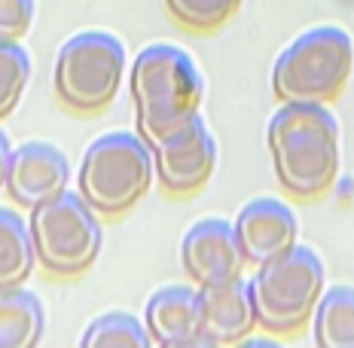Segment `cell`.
<instances>
[{"label": "cell", "instance_id": "22", "mask_svg": "<svg viewBox=\"0 0 354 348\" xmlns=\"http://www.w3.org/2000/svg\"><path fill=\"white\" fill-rule=\"evenodd\" d=\"M159 348H220L217 342H211L208 336H193V339H183V342H168Z\"/></svg>", "mask_w": 354, "mask_h": 348}, {"label": "cell", "instance_id": "15", "mask_svg": "<svg viewBox=\"0 0 354 348\" xmlns=\"http://www.w3.org/2000/svg\"><path fill=\"white\" fill-rule=\"evenodd\" d=\"M37 254L28 220H21L12 208H0V291L21 287L31 278Z\"/></svg>", "mask_w": 354, "mask_h": 348}, {"label": "cell", "instance_id": "9", "mask_svg": "<svg viewBox=\"0 0 354 348\" xmlns=\"http://www.w3.org/2000/svg\"><path fill=\"white\" fill-rule=\"evenodd\" d=\"M180 266L196 287H214L239 278L248 257L241 250L235 223L223 217L196 220L180 239Z\"/></svg>", "mask_w": 354, "mask_h": 348}, {"label": "cell", "instance_id": "4", "mask_svg": "<svg viewBox=\"0 0 354 348\" xmlns=\"http://www.w3.org/2000/svg\"><path fill=\"white\" fill-rule=\"evenodd\" d=\"M156 181L153 147L138 131H110L86 147L77 174V192L98 214L135 208Z\"/></svg>", "mask_w": 354, "mask_h": 348}, {"label": "cell", "instance_id": "18", "mask_svg": "<svg viewBox=\"0 0 354 348\" xmlns=\"http://www.w3.org/2000/svg\"><path fill=\"white\" fill-rule=\"evenodd\" d=\"M241 0H165V10L183 31L211 34L223 28L235 12Z\"/></svg>", "mask_w": 354, "mask_h": 348}, {"label": "cell", "instance_id": "5", "mask_svg": "<svg viewBox=\"0 0 354 348\" xmlns=\"http://www.w3.org/2000/svg\"><path fill=\"white\" fill-rule=\"evenodd\" d=\"M324 291H327L324 263L306 244H297L287 254L257 266L250 278L260 327L275 336H290L312 324Z\"/></svg>", "mask_w": 354, "mask_h": 348}, {"label": "cell", "instance_id": "19", "mask_svg": "<svg viewBox=\"0 0 354 348\" xmlns=\"http://www.w3.org/2000/svg\"><path fill=\"white\" fill-rule=\"evenodd\" d=\"M31 80V55L19 40H0V120L19 107Z\"/></svg>", "mask_w": 354, "mask_h": 348}, {"label": "cell", "instance_id": "16", "mask_svg": "<svg viewBox=\"0 0 354 348\" xmlns=\"http://www.w3.org/2000/svg\"><path fill=\"white\" fill-rule=\"evenodd\" d=\"M312 339L318 348H354V287H327L312 315Z\"/></svg>", "mask_w": 354, "mask_h": 348}, {"label": "cell", "instance_id": "10", "mask_svg": "<svg viewBox=\"0 0 354 348\" xmlns=\"http://www.w3.org/2000/svg\"><path fill=\"white\" fill-rule=\"evenodd\" d=\"M71 165L68 156L55 144L46 140H28L12 150L10 174H6V192L19 208H37L49 199L68 192Z\"/></svg>", "mask_w": 354, "mask_h": 348}, {"label": "cell", "instance_id": "3", "mask_svg": "<svg viewBox=\"0 0 354 348\" xmlns=\"http://www.w3.org/2000/svg\"><path fill=\"white\" fill-rule=\"evenodd\" d=\"M354 71V40L339 25H318L287 43L272 64V92L281 104H330Z\"/></svg>", "mask_w": 354, "mask_h": 348}, {"label": "cell", "instance_id": "12", "mask_svg": "<svg viewBox=\"0 0 354 348\" xmlns=\"http://www.w3.org/2000/svg\"><path fill=\"white\" fill-rule=\"evenodd\" d=\"M198 300H202V336H208L220 348H232L241 339L254 336V330H260L250 278L239 275L223 284L198 287Z\"/></svg>", "mask_w": 354, "mask_h": 348}, {"label": "cell", "instance_id": "1", "mask_svg": "<svg viewBox=\"0 0 354 348\" xmlns=\"http://www.w3.org/2000/svg\"><path fill=\"white\" fill-rule=\"evenodd\" d=\"M272 168L290 199L312 202L333 190L342 168L339 122L327 104H281L266 129Z\"/></svg>", "mask_w": 354, "mask_h": 348}, {"label": "cell", "instance_id": "2", "mask_svg": "<svg viewBox=\"0 0 354 348\" xmlns=\"http://www.w3.org/2000/svg\"><path fill=\"white\" fill-rule=\"evenodd\" d=\"M138 135L156 144L198 116L205 80L196 58L174 43H150L131 62L129 73Z\"/></svg>", "mask_w": 354, "mask_h": 348}, {"label": "cell", "instance_id": "21", "mask_svg": "<svg viewBox=\"0 0 354 348\" xmlns=\"http://www.w3.org/2000/svg\"><path fill=\"white\" fill-rule=\"evenodd\" d=\"M10 162H12V147L6 135L0 131V190H6V174H10Z\"/></svg>", "mask_w": 354, "mask_h": 348}, {"label": "cell", "instance_id": "6", "mask_svg": "<svg viewBox=\"0 0 354 348\" xmlns=\"http://www.w3.org/2000/svg\"><path fill=\"white\" fill-rule=\"evenodd\" d=\"M101 214L80 192H62L31 208V239L37 263L58 278H73L92 269L101 254Z\"/></svg>", "mask_w": 354, "mask_h": 348}, {"label": "cell", "instance_id": "23", "mask_svg": "<svg viewBox=\"0 0 354 348\" xmlns=\"http://www.w3.org/2000/svg\"><path fill=\"white\" fill-rule=\"evenodd\" d=\"M232 348H284V345L275 342V339H266V336H248V339H241V342H235Z\"/></svg>", "mask_w": 354, "mask_h": 348}, {"label": "cell", "instance_id": "8", "mask_svg": "<svg viewBox=\"0 0 354 348\" xmlns=\"http://www.w3.org/2000/svg\"><path fill=\"white\" fill-rule=\"evenodd\" d=\"M156 181L171 196H193L211 181L217 168V140L208 131L202 113L153 144Z\"/></svg>", "mask_w": 354, "mask_h": 348}, {"label": "cell", "instance_id": "20", "mask_svg": "<svg viewBox=\"0 0 354 348\" xmlns=\"http://www.w3.org/2000/svg\"><path fill=\"white\" fill-rule=\"evenodd\" d=\"M34 21V0H0V40H21Z\"/></svg>", "mask_w": 354, "mask_h": 348}, {"label": "cell", "instance_id": "14", "mask_svg": "<svg viewBox=\"0 0 354 348\" xmlns=\"http://www.w3.org/2000/svg\"><path fill=\"white\" fill-rule=\"evenodd\" d=\"M46 330V312L25 287L0 291V348H37Z\"/></svg>", "mask_w": 354, "mask_h": 348}, {"label": "cell", "instance_id": "13", "mask_svg": "<svg viewBox=\"0 0 354 348\" xmlns=\"http://www.w3.org/2000/svg\"><path fill=\"white\" fill-rule=\"evenodd\" d=\"M144 324L156 345L202 336V300H198V287H187V284L159 287L144 306Z\"/></svg>", "mask_w": 354, "mask_h": 348}, {"label": "cell", "instance_id": "11", "mask_svg": "<svg viewBox=\"0 0 354 348\" xmlns=\"http://www.w3.org/2000/svg\"><path fill=\"white\" fill-rule=\"evenodd\" d=\"M235 232L250 266H263L299 244L297 214L275 196L250 199L235 217Z\"/></svg>", "mask_w": 354, "mask_h": 348}, {"label": "cell", "instance_id": "17", "mask_svg": "<svg viewBox=\"0 0 354 348\" xmlns=\"http://www.w3.org/2000/svg\"><path fill=\"white\" fill-rule=\"evenodd\" d=\"M150 330L129 312H107L86 327L80 348H153Z\"/></svg>", "mask_w": 354, "mask_h": 348}, {"label": "cell", "instance_id": "7", "mask_svg": "<svg viewBox=\"0 0 354 348\" xmlns=\"http://www.w3.org/2000/svg\"><path fill=\"white\" fill-rule=\"evenodd\" d=\"M125 77V46L107 31H80L62 43L53 83L68 110L95 113L116 98Z\"/></svg>", "mask_w": 354, "mask_h": 348}]
</instances>
